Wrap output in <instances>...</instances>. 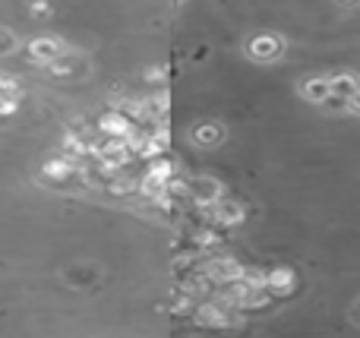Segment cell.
<instances>
[{
  "label": "cell",
  "instance_id": "cell-3",
  "mask_svg": "<svg viewBox=\"0 0 360 338\" xmlns=\"http://www.w3.org/2000/svg\"><path fill=\"white\" fill-rule=\"evenodd\" d=\"M262 288H266V294H291L294 288L291 269H272L269 275H262Z\"/></svg>",
  "mask_w": 360,
  "mask_h": 338
},
{
  "label": "cell",
  "instance_id": "cell-1",
  "mask_svg": "<svg viewBox=\"0 0 360 338\" xmlns=\"http://www.w3.org/2000/svg\"><path fill=\"white\" fill-rule=\"evenodd\" d=\"M41 177L44 181H54V183H70L76 177V162L73 158H67V155H60V158H51V162H44L41 164Z\"/></svg>",
  "mask_w": 360,
  "mask_h": 338
},
{
  "label": "cell",
  "instance_id": "cell-4",
  "mask_svg": "<svg viewBox=\"0 0 360 338\" xmlns=\"http://www.w3.org/2000/svg\"><path fill=\"white\" fill-rule=\"evenodd\" d=\"M300 95L310 101H326L332 95V79L326 76H313V79H304L300 82Z\"/></svg>",
  "mask_w": 360,
  "mask_h": 338
},
{
  "label": "cell",
  "instance_id": "cell-8",
  "mask_svg": "<svg viewBox=\"0 0 360 338\" xmlns=\"http://www.w3.org/2000/svg\"><path fill=\"white\" fill-rule=\"evenodd\" d=\"M212 219H218L221 225H237V221L243 219V212H240V206H234V202H221L218 212H212Z\"/></svg>",
  "mask_w": 360,
  "mask_h": 338
},
{
  "label": "cell",
  "instance_id": "cell-13",
  "mask_svg": "<svg viewBox=\"0 0 360 338\" xmlns=\"http://www.w3.org/2000/svg\"><path fill=\"white\" fill-rule=\"evenodd\" d=\"M345 4H354V0H345Z\"/></svg>",
  "mask_w": 360,
  "mask_h": 338
},
{
  "label": "cell",
  "instance_id": "cell-10",
  "mask_svg": "<svg viewBox=\"0 0 360 338\" xmlns=\"http://www.w3.org/2000/svg\"><path fill=\"white\" fill-rule=\"evenodd\" d=\"M16 48V35L10 29H0V54H10Z\"/></svg>",
  "mask_w": 360,
  "mask_h": 338
},
{
  "label": "cell",
  "instance_id": "cell-9",
  "mask_svg": "<svg viewBox=\"0 0 360 338\" xmlns=\"http://www.w3.org/2000/svg\"><path fill=\"white\" fill-rule=\"evenodd\" d=\"M218 133H221V130H218V126H196V143H202V145H212V143H218V139H221V136H218Z\"/></svg>",
  "mask_w": 360,
  "mask_h": 338
},
{
  "label": "cell",
  "instance_id": "cell-11",
  "mask_svg": "<svg viewBox=\"0 0 360 338\" xmlns=\"http://www.w3.org/2000/svg\"><path fill=\"white\" fill-rule=\"evenodd\" d=\"M32 13H35V16H48V4H44V0H38V4L32 6Z\"/></svg>",
  "mask_w": 360,
  "mask_h": 338
},
{
  "label": "cell",
  "instance_id": "cell-6",
  "mask_svg": "<svg viewBox=\"0 0 360 338\" xmlns=\"http://www.w3.org/2000/svg\"><path fill=\"white\" fill-rule=\"evenodd\" d=\"M357 89H360V79H354V76H348V73H342V76L332 79V92L342 95V98H351Z\"/></svg>",
  "mask_w": 360,
  "mask_h": 338
},
{
  "label": "cell",
  "instance_id": "cell-2",
  "mask_svg": "<svg viewBox=\"0 0 360 338\" xmlns=\"http://www.w3.org/2000/svg\"><path fill=\"white\" fill-rule=\"evenodd\" d=\"M281 48H285V44H281L275 35H256L253 41L247 44L250 57H256V60H275V57L281 54Z\"/></svg>",
  "mask_w": 360,
  "mask_h": 338
},
{
  "label": "cell",
  "instance_id": "cell-12",
  "mask_svg": "<svg viewBox=\"0 0 360 338\" xmlns=\"http://www.w3.org/2000/svg\"><path fill=\"white\" fill-rule=\"evenodd\" d=\"M348 108H351V111H360V89L348 98Z\"/></svg>",
  "mask_w": 360,
  "mask_h": 338
},
{
  "label": "cell",
  "instance_id": "cell-5",
  "mask_svg": "<svg viewBox=\"0 0 360 338\" xmlns=\"http://www.w3.org/2000/svg\"><path fill=\"white\" fill-rule=\"evenodd\" d=\"M29 51H32V57H35V60H48L51 63L54 57L63 54V44L54 41V38H38V41L29 44Z\"/></svg>",
  "mask_w": 360,
  "mask_h": 338
},
{
  "label": "cell",
  "instance_id": "cell-7",
  "mask_svg": "<svg viewBox=\"0 0 360 338\" xmlns=\"http://www.w3.org/2000/svg\"><path fill=\"white\" fill-rule=\"evenodd\" d=\"M82 70V63L76 60V57H54L51 60V73H57V76H73V73H79Z\"/></svg>",
  "mask_w": 360,
  "mask_h": 338
}]
</instances>
